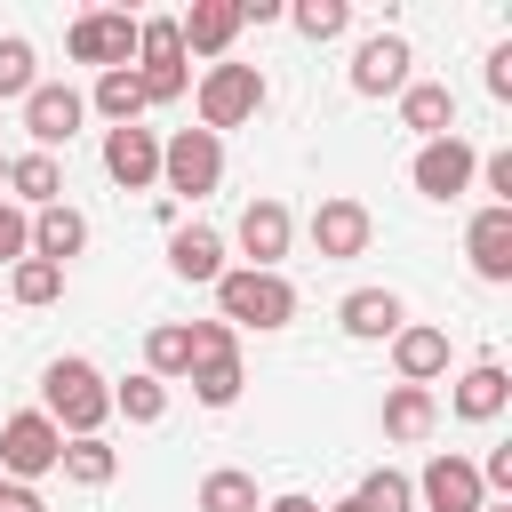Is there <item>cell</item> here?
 Instances as JSON below:
<instances>
[{"instance_id":"obj_1","label":"cell","mask_w":512,"mask_h":512,"mask_svg":"<svg viewBox=\"0 0 512 512\" xmlns=\"http://www.w3.org/2000/svg\"><path fill=\"white\" fill-rule=\"evenodd\" d=\"M40 416H48L64 440L104 432V416H112V384L96 376V360H80V352L48 360V376H40Z\"/></svg>"},{"instance_id":"obj_2","label":"cell","mask_w":512,"mask_h":512,"mask_svg":"<svg viewBox=\"0 0 512 512\" xmlns=\"http://www.w3.org/2000/svg\"><path fill=\"white\" fill-rule=\"evenodd\" d=\"M216 320L240 336V328H288L296 320V288L280 272H248V264H224L216 280Z\"/></svg>"},{"instance_id":"obj_3","label":"cell","mask_w":512,"mask_h":512,"mask_svg":"<svg viewBox=\"0 0 512 512\" xmlns=\"http://www.w3.org/2000/svg\"><path fill=\"white\" fill-rule=\"evenodd\" d=\"M192 400L200 408H232L240 400V384H248V368H240V336L224 328V320H192Z\"/></svg>"},{"instance_id":"obj_4","label":"cell","mask_w":512,"mask_h":512,"mask_svg":"<svg viewBox=\"0 0 512 512\" xmlns=\"http://www.w3.org/2000/svg\"><path fill=\"white\" fill-rule=\"evenodd\" d=\"M264 112V72L256 64H208L200 72V128L224 136V128H248Z\"/></svg>"},{"instance_id":"obj_5","label":"cell","mask_w":512,"mask_h":512,"mask_svg":"<svg viewBox=\"0 0 512 512\" xmlns=\"http://www.w3.org/2000/svg\"><path fill=\"white\" fill-rule=\"evenodd\" d=\"M160 184H168V200H200V192H216V184H224V136H208V128H176V136L160 144Z\"/></svg>"},{"instance_id":"obj_6","label":"cell","mask_w":512,"mask_h":512,"mask_svg":"<svg viewBox=\"0 0 512 512\" xmlns=\"http://www.w3.org/2000/svg\"><path fill=\"white\" fill-rule=\"evenodd\" d=\"M56 456H64V432L40 416V408H16L8 424H0V480H40V472H56Z\"/></svg>"},{"instance_id":"obj_7","label":"cell","mask_w":512,"mask_h":512,"mask_svg":"<svg viewBox=\"0 0 512 512\" xmlns=\"http://www.w3.org/2000/svg\"><path fill=\"white\" fill-rule=\"evenodd\" d=\"M64 48H72V64L120 72V64H136V16L128 8H88V16H72Z\"/></svg>"},{"instance_id":"obj_8","label":"cell","mask_w":512,"mask_h":512,"mask_svg":"<svg viewBox=\"0 0 512 512\" xmlns=\"http://www.w3.org/2000/svg\"><path fill=\"white\" fill-rule=\"evenodd\" d=\"M80 120H88V96H80V88H64V80H40V88L24 96L32 152H56V144H72V136H80Z\"/></svg>"},{"instance_id":"obj_9","label":"cell","mask_w":512,"mask_h":512,"mask_svg":"<svg viewBox=\"0 0 512 512\" xmlns=\"http://www.w3.org/2000/svg\"><path fill=\"white\" fill-rule=\"evenodd\" d=\"M104 176H112L120 192H152V184H160V136H152L144 120L104 128Z\"/></svg>"},{"instance_id":"obj_10","label":"cell","mask_w":512,"mask_h":512,"mask_svg":"<svg viewBox=\"0 0 512 512\" xmlns=\"http://www.w3.org/2000/svg\"><path fill=\"white\" fill-rule=\"evenodd\" d=\"M416 192L424 200H456V192H472V176H480V152L464 144V136H432L424 152H416Z\"/></svg>"},{"instance_id":"obj_11","label":"cell","mask_w":512,"mask_h":512,"mask_svg":"<svg viewBox=\"0 0 512 512\" xmlns=\"http://www.w3.org/2000/svg\"><path fill=\"white\" fill-rule=\"evenodd\" d=\"M368 240H376V216L360 208V200H320L312 208V248L328 256V264H352V256H368Z\"/></svg>"},{"instance_id":"obj_12","label":"cell","mask_w":512,"mask_h":512,"mask_svg":"<svg viewBox=\"0 0 512 512\" xmlns=\"http://www.w3.org/2000/svg\"><path fill=\"white\" fill-rule=\"evenodd\" d=\"M416 496H424V512H480V504H488V488H480V464H472V456H456V448L424 464Z\"/></svg>"},{"instance_id":"obj_13","label":"cell","mask_w":512,"mask_h":512,"mask_svg":"<svg viewBox=\"0 0 512 512\" xmlns=\"http://www.w3.org/2000/svg\"><path fill=\"white\" fill-rule=\"evenodd\" d=\"M408 64H416V56H408L400 32H368L360 56H352V88H360V96H400V88H408Z\"/></svg>"},{"instance_id":"obj_14","label":"cell","mask_w":512,"mask_h":512,"mask_svg":"<svg viewBox=\"0 0 512 512\" xmlns=\"http://www.w3.org/2000/svg\"><path fill=\"white\" fill-rule=\"evenodd\" d=\"M288 232H296V216H288L280 200H248V208H240V256H248V272H280Z\"/></svg>"},{"instance_id":"obj_15","label":"cell","mask_w":512,"mask_h":512,"mask_svg":"<svg viewBox=\"0 0 512 512\" xmlns=\"http://www.w3.org/2000/svg\"><path fill=\"white\" fill-rule=\"evenodd\" d=\"M464 256H472L480 280H512V208L488 200V208L464 224Z\"/></svg>"},{"instance_id":"obj_16","label":"cell","mask_w":512,"mask_h":512,"mask_svg":"<svg viewBox=\"0 0 512 512\" xmlns=\"http://www.w3.org/2000/svg\"><path fill=\"white\" fill-rule=\"evenodd\" d=\"M392 368H400V384H424V392H432V376H448V328L400 320V336H392Z\"/></svg>"},{"instance_id":"obj_17","label":"cell","mask_w":512,"mask_h":512,"mask_svg":"<svg viewBox=\"0 0 512 512\" xmlns=\"http://www.w3.org/2000/svg\"><path fill=\"white\" fill-rule=\"evenodd\" d=\"M232 32H240V0H192V16H176L184 56H216V64H224Z\"/></svg>"},{"instance_id":"obj_18","label":"cell","mask_w":512,"mask_h":512,"mask_svg":"<svg viewBox=\"0 0 512 512\" xmlns=\"http://www.w3.org/2000/svg\"><path fill=\"white\" fill-rule=\"evenodd\" d=\"M336 320H344V336H360V344H384V336H400L408 304H400L392 288H352V296L336 304Z\"/></svg>"},{"instance_id":"obj_19","label":"cell","mask_w":512,"mask_h":512,"mask_svg":"<svg viewBox=\"0 0 512 512\" xmlns=\"http://www.w3.org/2000/svg\"><path fill=\"white\" fill-rule=\"evenodd\" d=\"M168 264H176V280L216 288V280H224V232H208V224H176V232H168Z\"/></svg>"},{"instance_id":"obj_20","label":"cell","mask_w":512,"mask_h":512,"mask_svg":"<svg viewBox=\"0 0 512 512\" xmlns=\"http://www.w3.org/2000/svg\"><path fill=\"white\" fill-rule=\"evenodd\" d=\"M400 120L432 144V136H456V88L448 80H408L400 88Z\"/></svg>"},{"instance_id":"obj_21","label":"cell","mask_w":512,"mask_h":512,"mask_svg":"<svg viewBox=\"0 0 512 512\" xmlns=\"http://www.w3.org/2000/svg\"><path fill=\"white\" fill-rule=\"evenodd\" d=\"M504 400H512V376H504L496 360H472V368L456 376V400H448V408H456L464 424H488V416H504Z\"/></svg>"},{"instance_id":"obj_22","label":"cell","mask_w":512,"mask_h":512,"mask_svg":"<svg viewBox=\"0 0 512 512\" xmlns=\"http://www.w3.org/2000/svg\"><path fill=\"white\" fill-rule=\"evenodd\" d=\"M8 192H16L24 216L56 208V200H64V168H56V152H24V160H8Z\"/></svg>"},{"instance_id":"obj_23","label":"cell","mask_w":512,"mask_h":512,"mask_svg":"<svg viewBox=\"0 0 512 512\" xmlns=\"http://www.w3.org/2000/svg\"><path fill=\"white\" fill-rule=\"evenodd\" d=\"M80 248H88V216H80V208H64V200H56V208H40V216H32V256L72 264Z\"/></svg>"},{"instance_id":"obj_24","label":"cell","mask_w":512,"mask_h":512,"mask_svg":"<svg viewBox=\"0 0 512 512\" xmlns=\"http://www.w3.org/2000/svg\"><path fill=\"white\" fill-rule=\"evenodd\" d=\"M432 424H440V408H432L424 384H392L384 392V440H424Z\"/></svg>"},{"instance_id":"obj_25","label":"cell","mask_w":512,"mask_h":512,"mask_svg":"<svg viewBox=\"0 0 512 512\" xmlns=\"http://www.w3.org/2000/svg\"><path fill=\"white\" fill-rule=\"evenodd\" d=\"M88 104L112 120V128H128L136 112H144V88H136V64H120V72H96V88H88Z\"/></svg>"},{"instance_id":"obj_26","label":"cell","mask_w":512,"mask_h":512,"mask_svg":"<svg viewBox=\"0 0 512 512\" xmlns=\"http://www.w3.org/2000/svg\"><path fill=\"white\" fill-rule=\"evenodd\" d=\"M8 296L32 304V312L56 304V296H64V264H48V256H16V264H8Z\"/></svg>"},{"instance_id":"obj_27","label":"cell","mask_w":512,"mask_h":512,"mask_svg":"<svg viewBox=\"0 0 512 512\" xmlns=\"http://www.w3.org/2000/svg\"><path fill=\"white\" fill-rule=\"evenodd\" d=\"M56 472H64V480H80V488H104V480L120 472V456L104 448V432H88V440H64V456H56Z\"/></svg>"},{"instance_id":"obj_28","label":"cell","mask_w":512,"mask_h":512,"mask_svg":"<svg viewBox=\"0 0 512 512\" xmlns=\"http://www.w3.org/2000/svg\"><path fill=\"white\" fill-rule=\"evenodd\" d=\"M184 368H192V328L160 320V328L144 336V376H160V384H168V376H184Z\"/></svg>"},{"instance_id":"obj_29","label":"cell","mask_w":512,"mask_h":512,"mask_svg":"<svg viewBox=\"0 0 512 512\" xmlns=\"http://www.w3.org/2000/svg\"><path fill=\"white\" fill-rule=\"evenodd\" d=\"M112 408H120L128 424H160V416H168V384L136 368V376H120V384H112Z\"/></svg>"},{"instance_id":"obj_30","label":"cell","mask_w":512,"mask_h":512,"mask_svg":"<svg viewBox=\"0 0 512 512\" xmlns=\"http://www.w3.org/2000/svg\"><path fill=\"white\" fill-rule=\"evenodd\" d=\"M352 504H360V512H416V480L392 472V464H376V472L352 488Z\"/></svg>"},{"instance_id":"obj_31","label":"cell","mask_w":512,"mask_h":512,"mask_svg":"<svg viewBox=\"0 0 512 512\" xmlns=\"http://www.w3.org/2000/svg\"><path fill=\"white\" fill-rule=\"evenodd\" d=\"M200 512H264V496H256V472H208L200 480Z\"/></svg>"},{"instance_id":"obj_32","label":"cell","mask_w":512,"mask_h":512,"mask_svg":"<svg viewBox=\"0 0 512 512\" xmlns=\"http://www.w3.org/2000/svg\"><path fill=\"white\" fill-rule=\"evenodd\" d=\"M40 88V64H32V40L24 32H0V104H24Z\"/></svg>"},{"instance_id":"obj_33","label":"cell","mask_w":512,"mask_h":512,"mask_svg":"<svg viewBox=\"0 0 512 512\" xmlns=\"http://www.w3.org/2000/svg\"><path fill=\"white\" fill-rule=\"evenodd\" d=\"M288 24H296L304 40H344V32H352V8H344V0H296Z\"/></svg>"},{"instance_id":"obj_34","label":"cell","mask_w":512,"mask_h":512,"mask_svg":"<svg viewBox=\"0 0 512 512\" xmlns=\"http://www.w3.org/2000/svg\"><path fill=\"white\" fill-rule=\"evenodd\" d=\"M16 256H32V216L16 200H0V264H16Z\"/></svg>"},{"instance_id":"obj_35","label":"cell","mask_w":512,"mask_h":512,"mask_svg":"<svg viewBox=\"0 0 512 512\" xmlns=\"http://www.w3.org/2000/svg\"><path fill=\"white\" fill-rule=\"evenodd\" d=\"M480 176H488L496 208H512V152H488V160H480Z\"/></svg>"},{"instance_id":"obj_36","label":"cell","mask_w":512,"mask_h":512,"mask_svg":"<svg viewBox=\"0 0 512 512\" xmlns=\"http://www.w3.org/2000/svg\"><path fill=\"white\" fill-rule=\"evenodd\" d=\"M0 512H48V504H40V488H24V480H0Z\"/></svg>"},{"instance_id":"obj_37","label":"cell","mask_w":512,"mask_h":512,"mask_svg":"<svg viewBox=\"0 0 512 512\" xmlns=\"http://www.w3.org/2000/svg\"><path fill=\"white\" fill-rule=\"evenodd\" d=\"M488 96H512V40L488 56Z\"/></svg>"},{"instance_id":"obj_38","label":"cell","mask_w":512,"mask_h":512,"mask_svg":"<svg viewBox=\"0 0 512 512\" xmlns=\"http://www.w3.org/2000/svg\"><path fill=\"white\" fill-rule=\"evenodd\" d=\"M480 488H512V448H488V464H480Z\"/></svg>"},{"instance_id":"obj_39","label":"cell","mask_w":512,"mask_h":512,"mask_svg":"<svg viewBox=\"0 0 512 512\" xmlns=\"http://www.w3.org/2000/svg\"><path fill=\"white\" fill-rule=\"evenodd\" d=\"M264 512H320V504H312V496H296V488H288V496H272V504H264Z\"/></svg>"},{"instance_id":"obj_40","label":"cell","mask_w":512,"mask_h":512,"mask_svg":"<svg viewBox=\"0 0 512 512\" xmlns=\"http://www.w3.org/2000/svg\"><path fill=\"white\" fill-rule=\"evenodd\" d=\"M480 512H504V504H480Z\"/></svg>"},{"instance_id":"obj_41","label":"cell","mask_w":512,"mask_h":512,"mask_svg":"<svg viewBox=\"0 0 512 512\" xmlns=\"http://www.w3.org/2000/svg\"><path fill=\"white\" fill-rule=\"evenodd\" d=\"M0 184H8V160H0Z\"/></svg>"}]
</instances>
